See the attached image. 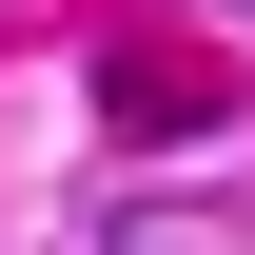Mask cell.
<instances>
[{"mask_svg": "<svg viewBox=\"0 0 255 255\" xmlns=\"http://www.w3.org/2000/svg\"><path fill=\"white\" fill-rule=\"evenodd\" d=\"M98 255H255V216H137V196H118Z\"/></svg>", "mask_w": 255, "mask_h": 255, "instance_id": "6da1fadb", "label": "cell"}, {"mask_svg": "<svg viewBox=\"0 0 255 255\" xmlns=\"http://www.w3.org/2000/svg\"><path fill=\"white\" fill-rule=\"evenodd\" d=\"M236 20H255V0H236Z\"/></svg>", "mask_w": 255, "mask_h": 255, "instance_id": "7a4b0ae2", "label": "cell"}]
</instances>
